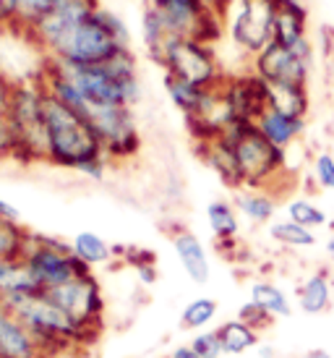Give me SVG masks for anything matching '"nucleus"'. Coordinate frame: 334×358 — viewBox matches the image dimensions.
Masks as SVG:
<instances>
[{"mask_svg": "<svg viewBox=\"0 0 334 358\" xmlns=\"http://www.w3.org/2000/svg\"><path fill=\"white\" fill-rule=\"evenodd\" d=\"M217 306L215 299H207V296H201V299H194L183 308V314H180V324L183 329H194V332H201L204 327H209V322L217 317Z\"/></svg>", "mask_w": 334, "mask_h": 358, "instance_id": "nucleus-34", "label": "nucleus"}, {"mask_svg": "<svg viewBox=\"0 0 334 358\" xmlns=\"http://www.w3.org/2000/svg\"><path fill=\"white\" fill-rule=\"evenodd\" d=\"M52 6H55V0H19V6H16V24H13V31L24 37L34 24H40V21L48 16L50 10H52Z\"/></svg>", "mask_w": 334, "mask_h": 358, "instance_id": "nucleus-35", "label": "nucleus"}, {"mask_svg": "<svg viewBox=\"0 0 334 358\" xmlns=\"http://www.w3.org/2000/svg\"><path fill=\"white\" fill-rule=\"evenodd\" d=\"M308 8L303 0H277L275 40L287 48H298L308 42Z\"/></svg>", "mask_w": 334, "mask_h": 358, "instance_id": "nucleus-19", "label": "nucleus"}, {"mask_svg": "<svg viewBox=\"0 0 334 358\" xmlns=\"http://www.w3.org/2000/svg\"><path fill=\"white\" fill-rule=\"evenodd\" d=\"M13 157H16V136H13L8 115L0 113V165L13 162Z\"/></svg>", "mask_w": 334, "mask_h": 358, "instance_id": "nucleus-39", "label": "nucleus"}, {"mask_svg": "<svg viewBox=\"0 0 334 358\" xmlns=\"http://www.w3.org/2000/svg\"><path fill=\"white\" fill-rule=\"evenodd\" d=\"M235 209L254 225H269L275 222L277 215V199L272 196V191L266 189H243L235 191V199H233Z\"/></svg>", "mask_w": 334, "mask_h": 358, "instance_id": "nucleus-22", "label": "nucleus"}, {"mask_svg": "<svg viewBox=\"0 0 334 358\" xmlns=\"http://www.w3.org/2000/svg\"><path fill=\"white\" fill-rule=\"evenodd\" d=\"M314 180L319 189L334 191V155L319 152L314 157Z\"/></svg>", "mask_w": 334, "mask_h": 358, "instance_id": "nucleus-38", "label": "nucleus"}, {"mask_svg": "<svg viewBox=\"0 0 334 358\" xmlns=\"http://www.w3.org/2000/svg\"><path fill=\"white\" fill-rule=\"evenodd\" d=\"M99 13H102V19H105V24L110 27V31L115 34V40L123 45V48H131V42H133V34H131V29H128L126 19H120L115 10L110 8H99Z\"/></svg>", "mask_w": 334, "mask_h": 358, "instance_id": "nucleus-40", "label": "nucleus"}, {"mask_svg": "<svg viewBox=\"0 0 334 358\" xmlns=\"http://www.w3.org/2000/svg\"><path fill=\"white\" fill-rule=\"evenodd\" d=\"M0 220H21L19 217V209L8 204L6 199H0Z\"/></svg>", "mask_w": 334, "mask_h": 358, "instance_id": "nucleus-44", "label": "nucleus"}, {"mask_svg": "<svg viewBox=\"0 0 334 358\" xmlns=\"http://www.w3.org/2000/svg\"><path fill=\"white\" fill-rule=\"evenodd\" d=\"M324 251H326V257H329V259H332V262H334V233H332V236H329V238H326Z\"/></svg>", "mask_w": 334, "mask_h": 358, "instance_id": "nucleus-48", "label": "nucleus"}, {"mask_svg": "<svg viewBox=\"0 0 334 358\" xmlns=\"http://www.w3.org/2000/svg\"><path fill=\"white\" fill-rule=\"evenodd\" d=\"M71 249L89 267L108 264L115 257V246H110L108 241L102 238V236H97L94 230H81V233H76L73 241H71Z\"/></svg>", "mask_w": 334, "mask_h": 358, "instance_id": "nucleus-27", "label": "nucleus"}, {"mask_svg": "<svg viewBox=\"0 0 334 358\" xmlns=\"http://www.w3.org/2000/svg\"><path fill=\"white\" fill-rule=\"evenodd\" d=\"M240 322H246L248 327L259 329V332H264V329H269L272 324H275V317L269 314V311H264V308L259 306L256 301L248 299L246 303H240V308H238V317Z\"/></svg>", "mask_w": 334, "mask_h": 358, "instance_id": "nucleus-36", "label": "nucleus"}, {"mask_svg": "<svg viewBox=\"0 0 334 358\" xmlns=\"http://www.w3.org/2000/svg\"><path fill=\"white\" fill-rule=\"evenodd\" d=\"M76 113H81L92 126V131L97 134L110 162H126V159H133L141 152V134H138L133 108L84 102Z\"/></svg>", "mask_w": 334, "mask_h": 358, "instance_id": "nucleus-9", "label": "nucleus"}, {"mask_svg": "<svg viewBox=\"0 0 334 358\" xmlns=\"http://www.w3.org/2000/svg\"><path fill=\"white\" fill-rule=\"evenodd\" d=\"M97 8H99V0H55L52 10H50L40 24H34L24 34V40L34 42L42 50V55H50V52L55 50V45L63 40L66 31L73 29L81 19L92 16Z\"/></svg>", "mask_w": 334, "mask_h": 358, "instance_id": "nucleus-14", "label": "nucleus"}, {"mask_svg": "<svg viewBox=\"0 0 334 358\" xmlns=\"http://www.w3.org/2000/svg\"><path fill=\"white\" fill-rule=\"evenodd\" d=\"M136 272H138V278L144 280V282H154V280H157V269H154V259H149V262H144V264H138Z\"/></svg>", "mask_w": 334, "mask_h": 358, "instance_id": "nucleus-43", "label": "nucleus"}, {"mask_svg": "<svg viewBox=\"0 0 334 358\" xmlns=\"http://www.w3.org/2000/svg\"><path fill=\"white\" fill-rule=\"evenodd\" d=\"M16 136V165L48 162V126H45V90L37 79L16 81L6 110Z\"/></svg>", "mask_w": 334, "mask_h": 358, "instance_id": "nucleus-4", "label": "nucleus"}, {"mask_svg": "<svg viewBox=\"0 0 334 358\" xmlns=\"http://www.w3.org/2000/svg\"><path fill=\"white\" fill-rule=\"evenodd\" d=\"M251 301H256L275 319L293 317V301L287 299L285 290L275 285V282H269V280H256L254 285H251Z\"/></svg>", "mask_w": 334, "mask_h": 358, "instance_id": "nucleus-28", "label": "nucleus"}, {"mask_svg": "<svg viewBox=\"0 0 334 358\" xmlns=\"http://www.w3.org/2000/svg\"><path fill=\"white\" fill-rule=\"evenodd\" d=\"M165 90H167L170 102L188 118V115L198 113V108L204 105L207 92L212 90V87H198V84H191V81H186V79H177V76L165 73Z\"/></svg>", "mask_w": 334, "mask_h": 358, "instance_id": "nucleus-26", "label": "nucleus"}, {"mask_svg": "<svg viewBox=\"0 0 334 358\" xmlns=\"http://www.w3.org/2000/svg\"><path fill=\"white\" fill-rule=\"evenodd\" d=\"M21 264L27 267L31 278L37 280V285L42 290L66 285L71 280L92 272V267L84 264L73 254L68 241L55 238V236H42V233H31V230L29 241H27V251L21 257Z\"/></svg>", "mask_w": 334, "mask_h": 358, "instance_id": "nucleus-7", "label": "nucleus"}, {"mask_svg": "<svg viewBox=\"0 0 334 358\" xmlns=\"http://www.w3.org/2000/svg\"><path fill=\"white\" fill-rule=\"evenodd\" d=\"M13 87H16V81L10 79L6 71L0 69V113H6L10 105V94H13Z\"/></svg>", "mask_w": 334, "mask_h": 358, "instance_id": "nucleus-42", "label": "nucleus"}, {"mask_svg": "<svg viewBox=\"0 0 334 358\" xmlns=\"http://www.w3.org/2000/svg\"><path fill=\"white\" fill-rule=\"evenodd\" d=\"M285 209H287V220H293V222L303 225V228L319 230V228H324L326 222H329V215H326L324 209L319 207L316 201L305 199V196L290 199Z\"/></svg>", "mask_w": 334, "mask_h": 358, "instance_id": "nucleus-33", "label": "nucleus"}, {"mask_svg": "<svg viewBox=\"0 0 334 358\" xmlns=\"http://www.w3.org/2000/svg\"><path fill=\"white\" fill-rule=\"evenodd\" d=\"M42 290L21 262H0V299L19 296V293H37Z\"/></svg>", "mask_w": 334, "mask_h": 358, "instance_id": "nucleus-31", "label": "nucleus"}, {"mask_svg": "<svg viewBox=\"0 0 334 358\" xmlns=\"http://www.w3.org/2000/svg\"><path fill=\"white\" fill-rule=\"evenodd\" d=\"M207 222L219 246L222 243H235L238 233H240V212L235 209L233 201H225V199L209 201Z\"/></svg>", "mask_w": 334, "mask_h": 358, "instance_id": "nucleus-24", "label": "nucleus"}, {"mask_svg": "<svg viewBox=\"0 0 334 358\" xmlns=\"http://www.w3.org/2000/svg\"><path fill=\"white\" fill-rule=\"evenodd\" d=\"M110 165H112V162H110L108 157H94V159L81 162L79 168H76V173H79V176H84V178H89V180H105Z\"/></svg>", "mask_w": 334, "mask_h": 358, "instance_id": "nucleus-41", "label": "nucleus"}, {"mask_svg": "<svg viewBox=\"0 0 334 358\" xmlns=\"http://www.w3.org/2000/svg\"><path fill=\"white\" fill-rule=\"evenodd\" d=\"M334 303V285L329 269L319 267L298 285V308L308 317L326 314Z\"/></svg>", "mask_w": 334, "mask_h": 358, "instance_id": "nucleus-20", "label": "nucleus"}, {"mask_svg": "<svg viewBox=\"0 0 334 358\" xmlns=\"http://www.w3.org/2000/svg\"><path fill=\"white\" fill-rule=\"evenodd\" d=\"M147 6L162 16L173 37H194L209 45L225 37L222 13L209 8L204 0H147Z\"/></svg>", "mask_w": 334, "mask_h": 358, "instance_id": "nucleus-11", "label": "nucleus"}, {"mask_svg": "<svg viewBox=\"0 0 334 358\" xmlns=\"http://www.w3.org/2000/svg\"><path fill=\"white\" fill-rule=\"evenodd\" d=\"M217 335L222 340L225 356H243L248 350H254L261 345V332L254 327H248L240 319H230L222 327L217 329Z\"/></svg>", "mask_w": 334, "mask_h": 358, "instance_id": "nucleus-25", "label": "nucleus"}, {"mask_svg": "<svg viewBox=\"0 0 334 358\" xmlns=\"http://www.w3.org/2000/svg\"><path fill=\"white\" fill-rule=\"evenodd\" d=\"M277 0H230L222 10L227 42L251 63L254 55L275 40Z\"/></svg>", "mask_w": 334, "mask_h": 358, "instance_id": "nucleus-6", "label": "nucleus"}, {"mask_svg": "<svg viewBox=\"0 0 334 358\" xmlns=\"http://www.w3.org/2000/svg\"><path fill=\"white\" fill-rule=\"evenodd\" d=\"M0 358H48L40 340L8 306L0 303Z\"/></svg>", "mask_w": 334, "mask_h": 358, "instance_id": "nucleus-16", "label": "nucleus"}, {"mask_svg": "<svg viewBox=\"0 0 334 358\" xmlns=\"http://www.w3.org/2000/svg\"><path fill=\"white\" fill-rule=\"evenodd\" d=\"M266 100L272 110L293 118H305L311 110L308 84H266Z\"/></svg>", "mask_w": 334, "mask_h": 358, "instance_id": "nucleus-23", "label": "nucleus"}, {"mask_svg": "<svg viewBox=\"0 0 334 358\" xmlns=\"http://www.w3.org/2000/svg\"><path fill=\"white\" fill-rule=\"evenodd\" d=\"M222 94H225L227 105L233 108L238 120H251L256 123L259 115L269 108L266 100V81L256 76L254 71H238V73H227L222 79Z\"/></svg>", "mask_w": 334, "mask_h": 358, "instance_id": "nucleus-15", "label": "nucleus"}, {"mask_svg": "<svg viewBox=\"0 0 334 358\" xmlns=\"http://www.w3.org/2000/svg\"><path fill=\"white\" fill-rule=\"evenodd\" d=\"M198 157L204 159L212 173H217V178L222 180L230 189H243V176H240V165L235 157V147L225 139V136H215L207 141H196Z\"/></svg>", "mask_w": 334, "mask_h": 358, "instance_id": "nucleus-17", "label": "nucleus"}, {"mask_svg": "<svg viewBox=\"0 0 334 358\" xmlns=\"http://www.w3.org/2000/svg\"><path fill=\"white\" fill-rule=\"evenodd\" d=\"M300 358H334V356L326 348H311V350H305Z\"/></svg>", "mask_w": 334, "mask_h": 358, "instance_id": "nucleus-46", "label": "nucleus"}, {"mask_svg": "<svg viewBox=\"0 0 334 358\" xmlns=\"http://www.w3.org/2000/svg\"><path fill=\"white\" fill-rule=\"evenodd\" d=\"M191 348L196 350L201 358L225 356V348H222V340L217 335V329H201V332H196V338L191 340Z\"/></svg>", "mask_w": 334, "mask_h": 358, "instance_id": "nucleus-37", "label": "nucleus"}, {"mask_svg": "<svg viewBox=\"0 0 334 358\" xmlns=\"http://www.w3.org/2000/svg\"><path fill=\"white\" fill-rule=\"evenodd\" d=\"M0 303L8 306L31 329V335L40 340V345L48 353V358L79 350L99 338V332L76 324L45 290L19 293V296H3Z\"/></svg>", "mask_w": 334, "mask_h": 358, "instance_id": "nucleus-2", "label": "nucleus"}, {"mask_svg": "<svg viewBox=\"0 0 334 358\" xmlns=\"http://www.w3.org/2000/svg\"><path fill=\"white\" fill-rule=\"evenodd\" d=\"M50 299L55 301L66 314H68L76 324L94 332H102V322H105V293L99 280L89 272L81 278L71 280L66 285L45 290Z\"/></svg>", "mask_w": 334, "mask_h": 358, "instance_id": "nucleus-13", "label": "nucleus"}, {"mask_svg": "<svg viewBox=\"0 0 334 358\" xmlns=\"http://www.w3.org/2000/svg\"><path fill=\"white\" fill-rule=\"evenodd\" d=\"M29 230L21 220H0V262H21L27 251Z\"/></svg>", "mask_w": 334, "mask_h": 358, "instance_id": "nucleus-32", "label": "nucleus"}, {"mask_svg": "<svg viewBox=\"0 0 334 358\" xmlns=\"http://www.w3.org/2000/svg\"><path fill=\"white\" fill-rule=\"evenodd\" d=\"M173 249H175V257L180 262L183 272L188 275L191 282L196 285H207L209 275H212V267H209V257L204 243L196 233H191L188 228H177L173 230Z\"/></svg>", "mask_w": 334, "mask_h": 358, "instance_id": "nucleus-18", "label": "nucleus"}, {"mask_svg": "<svg viewBox=\"0 0 334 358\" xmlns=\"http://www.w3.org/2000/svg\"><path fill=\"white\" fill-rule=\"evenodd\" d=\"M99 8L92 16L81 19L73 29L66 31L63 40L55 45V50L45 58H55L60 63H71V66H97V63L110 60L115 52L128 50L115 40V34L105 24Z\"/></svg>", "mask_w": 334, "mask_h": 358, "instance_id": "nucleus-10", "label": "nucleus"}, {"mask_svg": "<svg viewBox=\"0 0 334 358\" xmlns=\"http://www.w3.org/2000/svg\"><path fill=\"white\" fill-rule=\"evenodd\" d=\"M222 136L235 147L243 186L272 191V186L285 176L287 150L272 144L259 131L256 123H251V120H235Z\"/></svg>", "mask_w": 334, "mask_h": 358, "instance_id": "nucleus-5", "label": "nucleus"}, {"mask_svg": "<svg viewBox=\"0 0 334 358\" xmlns=\"http://www.w3.org/2000/svg\"><path fill=\"white\" fill-rule=\"evenodd\" d=\"M204 3H207L209 8H215V10H219V13H222V10L227 8V6H230V0H204Z\"/></svg>", "mask_w": 334, "mask_h": 358, "instance_id": "nucleus-47", "label": "nucleus"}, {"mask_svg": "<svg viewBox=\"0 0 334 358\" xmlns=\"http://www.w3.org/2000/svg\"><path fill=\"white\" fill-rule=\"evenodd\" d=\"M316 50L308 40L298 48H287L279 42H269L264 50L254 55L248 69L261 76L266 84H308L314 71Z\"/></svg>", "mask_w": 334, "mask_h": 358, "instance_id": "nucleus-12", "label": "nucleus"}, {"mask_svg": "<svg viewBox=\"0 0 334 358\" xmlns=\"http://www.w3.org/2000/svg\"><path fill=\"white\" fill-rule=\"evenodd\" d=\"M269 236L275 243L287 246V249H314L319 238H316V230L303 228L293 220H275L269 222Z\"/></svg>", "mask_w": 334, "mask_h": 358, "instance_id": "nucleus-29", "label": "nucleus"}, {"mask_svg": "<svg viewBox=\"0 0 334 358\" xmlns=\"http://www.w3.org/2000/svg\"><path fill=\"white\" fill-rule=\"evenodd\" d=\"M157 66H162L170 76L186 79L198 87H217L230 73L222 66L215 45L194 37H170L162 55L157 58Z\"/></svg>", "mask_w": 334, "mask_h": 358, "instance_id": "nucleus-8", "label": "nucleus"}, {"mask_svg": "<svg viewBox=\"0 0 334 358\" xmlns=\"http://www.w3.org/2000/svg\"><path fill=\"white\" fill-rule=\"evenodd\" d=\"M34 79L42 84V90L55 94L73 110H79L84 102L133 108L144 94L138 81L136 55L131 48L115 52L110 60L97 66H71V63H60L42 55Z\"/></svg>", "mask_w": 334, "mask_h": 358, "instance_id": "nucleus-1", "label": "nucleus"}, {"mask_svg": "<svg viewBox=\"0 0 334 358\" xmlns=\"http://www.w3.org/2000/svg\"><path fill=\"white\" fill-rule=\"evenodd\" d=\"M45 126L50 144L48 165L76 170L87 159L108 157L87 118L50 92H45Z\"/></svg>", "mask_w": 334, "mask_h": 358, "instance_id": "nucleus-3", "label": "nucleus"}, {"mask_svg": "<svg viewBox=\"0 0 334 358\" xmlns=\"http://www.w3.org/2000/svg\"><path fill=\"white\" fill-rule=\"evenodd\" d=\"M167 358H201V356H198L196 350L191 348V343H188V345H177V348L173 350Z\"/></svg>", "mask_w": 334, "mask_h": 358, "instance_id": "nucleus-45", "label": "nucleus"}, {"mask_svg": "<svg viewBox=\"0 0 334 358\" xmlns=\"http://www.w3.org/2000/svg\"><path fill=\"white\" fill-rule=\"evenodd\" d=\"M170 31H167L165 21L152 6H144V13H141V40H144V48H147L149 58L157 63V58L162 55L165 45L170 42Z\"/></svg>", "mask_w": 334, "mask_h": 358, "instance_id": "nucleus-30", "label": "nucleus"}, {"mask_svg": "<svg viewBox=\"0 0 334 358\" xmlns=\"http://www.w3.org/2000/svg\"><path fill=\"white\" fill-rule=\"evenodd\" d=\"M256 126H259V131L264 134L266 139L277 144V147H282V150H290L295 141L305 134V118H293V115H285V113L272 108H266L259 115Z\"/></svg>", "mask_w": 334, "mask_h": 358, "instance_id": "nucleus-21", "label": "nucleus"}]
</instances>
